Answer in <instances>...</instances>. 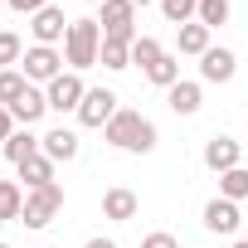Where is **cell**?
I'll return each instance as SVG.
<instances>
[{
	"label": "cell",
	"mask_w": 248,
	"mask_h": 248,
	"mask_svg": "<svg viewBox=\"0 0 248 248\" xmlns=\"http://www.w3.org/2000/svg\"><path fill=\"white\" fill-rule=\"evenodd\" d=\"M102 137H107V146H117V151L146 156V151H156V122L141 117V112H132V107H122L107 127H102Z\"/></svg>",
	"instance_id": "obj_1"
},
{
	"label": "cell",
	"mask_w": 248,
	"mask_h": 248,
	"mask_svg": "<svg viewBox=\"0 0 248 248\" xmlns=\"http://www.w3.org/2000/svg\"><path fill=\"white\" fill-rule=\"evenodd\" d=\"M97 49H102V25L97 20H73L68 25V39H63V63L73 73H83V68L97 63Z\"/></svg>",
	"instance_id": "obj_2"
},
{
	"label": "cell",
	"mask_w": 248,
	"mask_h": 248,
	"mask_svg": "<svg viewBox=\"0 0 248 248\" xmlns=\"http://www.w3.org/2000/svg\"><path fill=\"white\" fill-rule=\"evenodd\" d=\"M63 209V185H44V190H25V209H20V224L25 229H49L54 214Z\"/></svg>",
	"instance_id": "obj_3"
},
{
	"label": "cell",
	"mask_w": 248,
	"mask_h": 248,
	"mask_svg": "<svg viewBox=\"0 0 248 248\" xmlns=\"http://www.w3.org/2000/svg\"><path fill=\"white\" fill-rule=\"evenodd\" d=\"M25 78L30 83H54L59 73H63V54L59 49H49V44H34V49H25Z\"/></svg>",
	"instance_id": "obj_4"
},
{
	"label": "cell",
	"mask_w": 248,
	"mask_h": 248,
	"mask_svg": "<svg viewBox=\"0 0 248 248\" xmlns=\"http://www.w3.org/2000/svg\"><path fill=\"white\" fill-rule=\"evenodd\" d=\"M44 97H49V112H78L83 97H88V88H83L78 73H59V78L44 88Z\"/></svg>",
	"instance_id": "obj_5"
},
{
	"label": "cell",
	"mask_w": 248,
	"mask_h": 248,
	"mask_svg": "<svg viewBox=\"0 0 248 248\" xmlns=\"http://www.w3.org/2000/svg\"><path fill=\"white\" fill-rule=\"evenodd\" d=\"M117 112H122V107H117V93H112V88H88V97H83V107H78V122H83V127H107Z\"/></svg>",
	"instance_id": "obj_6"
},
{
	"label": "cell",
	"mask_w": 248,
	"mask_h": 248,
	"mask_svg": "<svg viewBox=\"0 0 248 248\" xmlns=\"http://www.w3.org/2000/svg\"><path fill=\"white\" fill-rule=\"evenodd\" d=\"M102 34L107 39H137V5H132V0H107V5H102Z\"/></svg>",
	"instance_id": "obj_7"
},
{
	"label": "cell",
	"mask_w": 248,
	"mask_h": 248,
	"mask_svg": "<svg viewBox=\"0 0 248 248\" xmlns=\"http://www.w3.org/2000/svg\"><path fill=\"white\" fill-rule=\"evenodd\" d=\"M68 25L73 20H63V10L59 5H44L39 15H30V34H34V44H59V39H68Z\"/></svg>",
	"instance_id": "obj_8"
},
{
	"label": "cell",
	"mask_w": 248,
	"mask_h": 248,
	"mask_svg": "<svg viewBox=\"0 0 248 248\" xmlns=\"http://www.w3.org/2000/svg\"><path fill=\"white\" fill-rule=\"evenodd\" d=\"M204 166H209L214 175H224V170L243 166V146H238L233 137H209V141H204Z\"/></svg>",
	"instance_id": "obj_9"
},
{
	"label": "cell",
	"mask_w": 248,
	"mask_h": 248,
	"mask_svg": "<svg viewBox=\"0 0 248 248\" xmlns=\"http://www.w3.org/2000/svg\"><path fill=\"white\" fill-rule=\"evenodd\" d=\"M238 204L233 200H224V195H214L209 204H204V229L209 233H238Z\"/></svg>",
	"instance_id": "obj_10"
},
{
	"label": "cell",
	"mask_w": 248,
	"mask_h": 248,
	"mask_svg": "<svg viewBox=\"0 0 248 248\" xmlns=\"http://www.w3.org/2000/svg\"><path fill=\"white\" fill-rule=\"evenodd\" d=\"M233 73H238L233 49H209V54L200 59V78H204V83H229Z\"/></svg>",
	"instance_id": "obj_11"
},
{
	"label": "cell",
	"mask_w": 248,
	"mask_h": 248,
	"mask_svg": "<svg viewBox=\"0 0 248 248\" xmlns=\"http://www.w3.org/2000/svg\"><path fill=\"white\" fill-rule=\"evenodd\" d=\"M44 112H49V97H44V93H39L34 83H30V88L20 93V102L10 107V117H15V122H25V127H34V122H39Z\"/></svg>",
	"instance_id": "obj_12"
},
{
	"label": "cell",
	"mask_w": 248,
	"mask_h": 248,
	"mask_svg": "<svg viewBox=\"0 0 248 248\" xmlns=\"http://www.w3.org/2000/svg\"><path fill=\"white\" fill-rule=\"evenodd\" d=\"M39 151H44V137H34L30 127H25V132H15V137L5 141V161H10V166H25V161H34Z\"/></svg>",
	"instance_id": "obj_13"
},
{
	"label": "cell",
	"mask_w": 248,
	"mask_h": 248,
	"mask_svg": "<svg viewBox=\"0 0 248 248\" xmlns=\"http://www.w3.org/2000/svg\"><path fill=\"white\" fill-rule=\"evenodd\" d=\"M44 156L59 166V161H73L78 156V132H68V127H54V132H44Z\"/></svg>",
	"instance_id": "obj_14"
},
{
	"label": "cell",
	"mask_w": 248,
	"mask_h": 248,
	"mask_svg": "<svg viewBox=\"0 0 248 248\" xmlns=\"http://www.w3.org/2000/svg\"><path fill=\"white\" fill-rule=\"evenodd\" d=\"M102 214H107V219H117V224H127V219H137V195H132L127 185H117V190H107V195H102Z\"/></svg>",
	"instance_id": "obj_15"
},
{
	"label": "cell",
	"mask_w": 248,
	"mask_h": 248,
	"mask_svg": "<svg viewBox=\"0 0 248 248\" xmlns=\"http://www.w3.org/2000/svg\"><path fill=\"white\" fill-rule=\"evenodd\" d=\"M97 63H102L107 73H122V68H132V39H107V34H102Z\"/></svg>",
	"instance_id": "obj_16"
},
{
	"label": "cell",
	"mask_w": 248,
	"mask_h": 248,
	"mask_svg": "<svg viewBox=\"0 0 248 248\" xmlns=\"http://www.w3.org/2000/svg\"><path fill=\"white\" fill-rule=\"evenodd\" d=\"M166 102H170L175 117H195L200 102H204V93H200V83H175V88L166 93Z\"/></svg>",
	"instance_id": "obj_17"
},
{
	"label": "cell",
	"mask_w": 248,
	"mask_h": 248,
	"mask_svg": "<svg viewBox=\"0 0 248 248\" xmlns=\"http://www.w3.org/2000/svg\"><path fill=\"white\" fill-rule=\"evenodd\" d=\"M175 34H180V54H195V59H204V54L214 49V44H209V34H214V30H204L200 20H190V25H180Z\"/></svg>",
	"instance_id": "obj_18"
},
{
	"label": "cell",
	"mask_w": 248,
	"mask_h": 248,
	"mask_svg": "<svg viewBox=\"0 0 248 248\" xmlns=\"http://www.w3.org/2000/svg\"><path fill=\"white\" fill-rule=\"evenodd\" d=\"M20 170V180H25V190H44V185H54V161L39 151L34 161H25V166H15Z\"/></svg>",
	"instance_id": "obj_19"
},
{
	"label": "cell",
	"mask_w": 248,
	"mask_h": 248,
	"mask_svg": "<svg viewBox=\"0 0 248 248\" xmlns=\"http://www.w3.org/2000/svg\"><path fill=\"white\" fill-rule=\"evenodd\" d=\"M146 78H151L156 88H166V93H170V88L180 83V59H175V54H161V59L146 68Z\"/></svg>",
	"instance_id": "obj_20"
},
{
	"label": "cell",
	"mask_w": 248,
	"mask_h": 248,
	"mask_svg": "<svg viewBox=\"0 0 248 248\" xmlns=\"http://www.w3.org/2000/svg\"><path fill=\"white\" fill-rule=\"evenodd\" d=\"M219 195H224V200H233V204H238V200H248V170H243V166L224 170V175H219Z\"/></svg>",
	"instance_id": "obj_21"
},
{
	"label": "cell",
	"mask_w": 248,
	"mask_h": 248,
	"mask_svg": "<svg viewBox=\"0 0 248 248\" xmlns=\"http://www.w3.org/2000/svg\"><path fill=\"white\" fill-rule=\"evenodd\" d=\"M25 88H30V78H25V73H15V68H0V107H15Z\"/></svg>",
	"instance_id": "obj_22"
},
{
	"label": "cell",
	"mask_w": 248,
	"mask_h": 248,
	"mask_svg": "<svg viewBox=\"0 0 248 248\" xmlns=\"http://www.w3.org/2000/svg\"><path fill=\"white\" fill-rule=\"evenodd\" d=\"M20 209H25V190L15 180H0V219H20Z\"/></svg>",
	"instance_id": "obj_23"
},
{
	"label": "cell",
	"mask_w": 248,
	"mask_h": 248,
	"mask_svg": "<svg viewBox=\"0 0 248 248\" xmlns=\"http://www.w3.org/2000/svg\"><path fill=\"white\" fill-rule=\"evenodd\" d=\"M161 15L180 30V25H190V20L200 15V0H161Z\"/></svg>",
	"instance_id": "obj_24"
},
{
	"label": "cell",
	"mask_w": 248,
	"mask_h": 248,
	"mask_svg": "<svg viewBox=\"0 0 248 248\" xmlns=\"http://www.w3.org/2000/svg\"><path fill=\"white\" fill-rule=\"evenodd\" d=\"M204 30H219V25H229V0H200V15H195Z\"/></svg>",
	"instance_id": "obj_25"
},
{
	"label": "cell",
	"mask_w": 248,
	"mask_h": 248,
	"mask_svg": "<svg viewBox=\"0 0 248 248\" xmlns=\"http://www.w3.org/2000/svg\"><path fill=\"white\" fill-rule=\"evenodd\" d=\"M161 54H166V49H161V44H156L151 34H137V39H132V63H141V68H151V63L161 59Z\"/></svg>",
	"instance_id": "obj_26"
},
{
	"label": "cell",
	"mask_w": 248,
	"mask_h": 248,
	"mask_svg": "<svg viewBox=\"0 0 248 248\" xmlns=\"http://www.w3.org/2000/svg\"><path fill=\"white\" fill-rule=\"evenodd\" d=\"M20 59H25V44H20V34L0 30V68H10V63H20Z\"/></svg>",
	"instance_id": "obj_27"
},
{
	"label": "cell",
	"mask_w": 248,
	"mask_h": 248,
	"mask_svg": "<svg viewBox=\"0 0 248 248\" xmlns=\"http://www.w3.org/2000/svg\"><path fill=\"white\" fill-rule=\"evenodd\" d=\"M141 248H180V243H175V233H146Z\"/></svg>",
	"instance_id": "obj_28"
},
{
	"label": "cell",
	"mask_w": 248,
	"mask_h": 248,
	"mask_svg": "<svg viewBox=\"0 0 248 248\" xmlns=\"http://www.w3.org/2000/svg\"><path fill=\"white\" fill-rule=\"evenodd\" d=\"M5 5H10V10H20V15H39L49 0H5Z\"/></svg>",
	"instance_id": "obj_29"
},
{
	"label": "cell",
	"mask_w": 248,
	"mask_h": 248,
	"mask_svg": "<svg viewBox=\"0 0 248 248\" xmlns=\"http://www.w3.org/2000/svg\"><path fill=\"white\" fill-rule=\"evenodd\" d=\"M15 137V117H10V107H0V146H5Z\"/></svg>",
	"instance_id": "obj_30"
},
{
	"label": "cell",
	"mask_w": 248,
	"mask_h": 248,
	"mask_svg": "<svg viewBox=\"0 0 248 248\" xmlns=\"http://www.w3.org/2000/svg\"><path fill=\"white\" fill-rule=\"evenodd\" d=\"M83 248H117V238H88Z\"/></svg>",
	"instance_id": "obj_31"
},
{
	"label": "cell",
	"mask_w": 248,
	"mask_h": 248,
	"mask_svg": "<svg viewBox=\"0 0 248 248\" xmlns=\"http://www.w3.org/2000/svg\"><path fill=\"white\" fill-rule=\"evenodd\" d=\"M132 5H156V0H132Z\"/></svg>",
	"instance_id": "obj_32"
},
{
	"label": "cell",
	"mask_w": 248,
	"mask_h": 248,
	"mask_svg": "<svg viewBox=\"0 0 248 248\" xmlns=\"http://www.w3.org/2000/svg\"><path fill=\"white\" fill-rule=\"evenodd\" d=\"M233 248H248V238H238V243H233Z\"/></svg>",
	"instance_id": "obj_33"
},
{
	"label": "cell",
	"mask_w": 248,
	"mask_h": 248,
	"mask_svg": "<svg viewBox=\"0 0 248 248\" xmlns=\"http://www.w3.org/2000/svg\"><path fill=\"white\" fill-rule=\"evenodd\" d=\"M88 5H107V0H88Z\"/></svg>",
	"instance_id": "obj_34"
},
{
	"label": "cell",
	"mask_w": 248,
	"mask_h": 248,
	"mask_svg": "<svg viewBox=\"0 0 248 248\" xmlns=\"http://www.w3.org/2000/svg\"><path fill=\"white\" fill-rule=\"evenodd\" d=\"M0 10H5V0H0Z\"/></svg>",
	"instance_id": "obj_35"
},
{
	"label": "cell",
	"mask_w": 248,
	"mask_h": 248,
	"mask_svg": "<svg viewBox=\"0 0 248 248\" xmlns=\"http://www.w3.org/2000/svg\"><path fill=\"white\" fill-rule=\"evenodd\" d=\"M0 248H10V243H0Z\"/></svg>",
	"instance_id": "obj_36"
}]
</instances>
